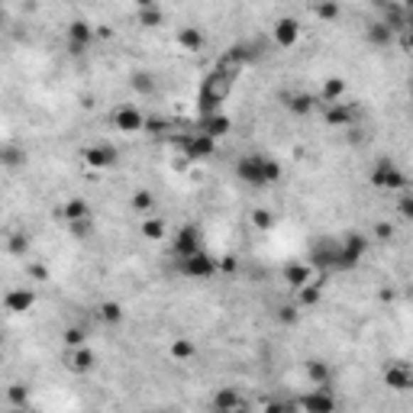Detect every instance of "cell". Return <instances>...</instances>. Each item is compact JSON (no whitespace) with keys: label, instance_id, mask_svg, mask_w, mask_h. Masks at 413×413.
<instances>
[{"label":"cell","instance_id":"cell-53","mask_svg":"<svg viewBox=\"0 0 413 413\" xmlns=\"http://www.w3.org/2000/svg\"><path fill=\"white\" fill-rule=\"evenodd\" d=\"M410 119H413V107H410Z\"/></svg>","mask_w":413,"mask_h":413},{"label":"cell","instance_id":"cell-46","mask_svg":"<svg viewBox=\"0 0 413 413\" xmlns=\"http://www.w3.org/2000/svg\"><path fill=\"white\" fill-rule=\"evenodd\" d=\"M20 161V152L14 146H4V165H16Z\"/></svg>","mask_w":413,"mask_h":413},{"label":"cell","instance_id":"cell-5","mask_svg":"<svg viewBox=\"0 0 413 413\" xmlns=\"http://www.w3.org/2000/svg\"><path fill=\"white\" fill-rule=\"evenodd\" d=\"M178 272H181L188 281H210L213 274L220 272V259L203 249V252H197V255H191V259L178 262Z\"/></svg>","mask_w":413,"mask_h":413},{"label":"cell","instance_id":"cell-4","mask_svg":"<svg viewBox=\"0 0 413 413\" xmlns=\"http://www.w3.org/2000/svg\"><path fill=\"white\" fill-rule=\"evenodd\" d=\"M307 262L320 274H326V272H343V239L320 236L313 245H310Z\"/></svg>","mask_w":413,"mask_h":413},{"label":"cell","instance_id":"cell-24","mask_svg":"<svg viewBox=\"0 0 413 413\" xmlns=\"http://www.w3.org/2000/svg\"><path fill=\"white\" fill-rule=\"evenodd\" d=\"M232 129V119L226 113H210V117H200V133H207L210 139H223Z\"/></svg>","mask_w":413,"mask_h":413},{"label":"cell","instance_id":"cell-31","mask_svg":"<svg viewBox=\"0 0 413 413\" xmlns=\"http://www.w3.org/2000/svg\"><path fill=\"white\" fill-rule=\"evenodd\" d=\"M168 355L175 358V362H191V358L197 355V345L191 343L188 336H181V339H175V343L168 345Z\"/></svg>","mask_w":413,"mask_h":413},{"label":"cell","instance_id":"cell-6","mask_svg":"<svg viewBox=\"0 0 413 413\" xmlns=\"http://www.w3.org/2000/svg\"><path fill=\"white\" fill-rule=\"evenodd\" d=\"M178 149H181V155L191 161H207L217 155V139H210L207 133L194 129V133H184L181 139H178Z\"/></svg>","mask_w":413,"mask_h":413},{"label":"cell","instance_id":"cell-12","mask_svg":"<svg viewBox=\"0 0 413 413\" xmlns=\"http://www.w3.org/2000/svg\"><path fill=\"white\" fill-rule=\"evenodd\" d=\"M62 368L68 371V375H91L94 368H97V352L91 349V345H81V349H65L62 352Z\"/></svg>","mask_w":413,"mask_h":413},{"label":"cell","instance_id":"cell-25","mask_svg":"<svg viewBox=\"0 0 413 413\" xmlns=\"http://www.w3.org/2000/svg\"><path fill=\"white\" fill-rule=\"evenodd\" d=\"M94 313H97V320L104 323V326H119V323L127 320V310H123L119 301H100L97 307H94Z\"/></svg>","mask_w":413,"mask_h":413},{"label":"cell","instance_id":"cell-26","mask_svg":"<svg viewBox=\"0 0 413 413\" xmlns=\"http://www.w3.org/2000/svg\"><path fill=\"white\" fill-rule=\"evenodd\" d=\"M175 43L181 45V52H200L203 43H207V36H203L197 26H181L175 33Z\"/></svg>","mask_w":413,"mask_h":413},{"label":"cell","instance_id":"cell-49","mask_svg":"<svg viewBox=\"0 0 413 413\" xmlns=\"http://www.w3.org/2000/svg\"><path fill=\"white\" fill-rule=\"evenodd\" d=\"M7 413H36V410H29V407H10Z\"/></svg>","mask_w":413,"mask_h":413},{"label":"cell","instance_id":"cell-3","mask_svg":"<svg viewBox=\"0 0 413 413\" xmlns=\"http://www.w3.org/2000/svg\"><path fill=\"white\" fill-rule=\"evenodd\" d=\"M368 181L375 191H387V194H394V191H400V194L410 191V175L400 168L391 155L375 159V165H371V171H368Z\"/></svg>","mask_w":413,"mask_h":413},{"label":"cell","instance_id":"cell-39","mask_svg":"<svg viewBox=\"0 0 413 413\" xmlns=\"http://www.w3.org/2000/svg\"><path fill=\"white\" fill-rule=\"evenodd\" d=\"M310 14L320 16V20H339L343 7H339V4H313V7H310Z\"/></svg>","mask_w":413,"mask_h":413},{"label":"cell","instance_id":"cell-16","mask_svg":"<svg viewBox=\"0 0 413 413\" xmlns=\"http://www.w3.org/2000/svg\"><path fill=\"white\" fill-rule=\"evenodd\" d=\"M68 52H75V55H85L87 45L94 43V26L87 20H71L68 23Z\"/></svg>","mask_w":413,"mask_h":413},{"label":"cell","instance_id":"cell-13","mask_svg":"<svg viewBox=\"0 0 413 413\" xmlns=\"http://www.w3.org/2000/svg\"><path fill=\"white\" fill-rule=\"evenodd\" d=\"M281 274H284V284L291 287V291H301V287H307V284H323V274H316V268L310 265L307 259L284 265Z\"/></svg>","mask_w":413,"mask_h":413},{"label":"cell","instance_id":"cell-14","mask_svg":"<svg viewBox=\"0 0 413 413\" xmlns=\"http://www.w3.org/2000/svg\"><path fill=\"white\" fill-rule=\"evenodd\" d=\"M365 252H368V236L365 232L349 230L343 236V272H352V268L362 265Z\"/></svg>","mask_w":413,"mask_h":413},{"label":"cell","instance_id":"cell-9","mask_svg":"<svg viewBox=\"0 0 413 413\" xmlns=\"http://www.w3.org/2000/svg\"><path fill=\"white\" fill-rule=\"evenodd\" d=\"M146 113L139 110L136 104H117L110 113V127L119 129V133H142L146 129Z\"/></svg>","mask_w":413,"mask_h":413},{"label":"cell","instance_id":"cell-27","mask_svg":"<svg viewBox=\"0 0 413 413\" xmlns=\"http://www.w3.org/2000/svg\"><path fill=\"white\" fill-rule=\"evenodd\" d=\"M316 97H320V104H323V107H329V104H343V97H345V81H343V77H326Z\"/></svg>","mask_w":413,"mask_h":413},{"label":"cell","instance_id":"cell-23","mask_svg":"<svg viewBox=\"0 0 413 413\" xmlns=\"http://www.w3.org/2000/svg\"><path fill=\"white\" fill-rule=\"evenodd\" d=\"M304 375H307L310 387H329V381H333V368H329L323 358H310V362L304 365Z\"/></svg>","mask_w":413,"mask_h":413},{"label":"cell","instance_id":"cell-21","mask_svg":"<svg viewBox=\"0 0 413 413\" xmlns=\"http://www.w3.org/2000/svg\"><path fill=\"white\" fill-rule=\"evenodd\" d=\"M316 104H320V97H313V94H307V91L284 94V107L294 113V117H310V113L316 110Z\"/></svg>","mask_w":413,"mask_h":413},{"label":"cell","instance_id":"cell-1","mask_svg":"<svg viewBox=\"0 0 413 413\" xmlns=\"http://www.w3.org/2000/svg\"><path fill=\"white\" fill-rule=\"evenodd\" d=\"M236 178L242 184H249V188H272V184L281 181V165L272 155L249 152L236 159Z\"/></svg>","mask_w":413,"mask_h":413},{"label":"cell","instance_id":"cell-32","mask_svg":"<svg viewBox=\"0 0 413 413\" xmlns=\"http://www.w3.org/2000/svg\"><path fill=\"white\" fill-rule=\"evenodd\" d=\"M136 14H139L142 26H159V23L165 20V10L155 7V4H139V7H136Z\"/></svg>","mask_w":413,"mask_h":413},{"label":"cell","instance_id":"cell-18","mask_svg":"<svg viewBox=\"0 0 413 413\" xmlns=\"http://www.w3.org/2000/svg\"><path fill=\"white\" fill-rule=\"evenodd\" d=\"M242 404H245L242 394H239V387H232V385L217 387V391H213V397H210V410L213 413H232V410H239Z\"/></svg>","mask_w":413,"mask_h":413},{"label":"cell","instance_id":"cell-29","mask_svg":"<svg viewBox=\"0 0 413 413\" xmlns=\"http://www.w3.org/2000/svg\"><path fill=\"white\" fill-rule=\"evenodd\" d=\"M365 36H368V43L371 45H378V49H387V45L394 43V29L387 26V23H381V20H375V23H368V26H365Z\"/></svg>","mask_w":413,"mask_h":413},{"label":"cell","instance_id":"cell-42","mask_svg":"<svg viewBox=\"0 0 413 413\" xmlns=\"http://www.w3.org/2000/svg\"><path fill=\"white\" fill-rule=\"evenodd\" d=\"M71 236L75 239H91L94 236V217L91 220H77V223H68Z\"/></svg>","mask_w":413,"mask_h":413},{"label":"cell","instance_id":"cell-45","mask_svg":"<svg viewBox=\"0 0 413 413\" xmlns=\"http://www.w3.org/2000/svg\"><path fill=\"white\" fill-rule=\"evenodd\" d=\"M236 259H232V255H223V259H220V272L223 274H236Z\"/></svg>","mask_w":413,"mask_h":413},{"label":"cell","instance_id":"cell-2","mask_svg":"<svg viewBox=\"0 0 413 413\" xmlns=\"http://www.w3.org/2000/svg\"><path fill=\"white\" fill-rule=\"evenodd\" d=\"M232 94V77L220 75L217 68L200 81V94H197V110L200 117H210V113H223L226 97Z\"/></svg>","mask_w":413,"mask_h":413},{"label":"cell","instance_id":"cell-11","mask_svg":"<svg viewBox=\"0 0 413 413\" xmlns=\"http://www.w3.org/2000/svg\"><path fill=\"white\" fill-rule=\"evenodd\" d=\"M381 381L397 394L413 391V365L404 362V358H394V362H387L385 368H381Z\"/></svg>","mask_w":413,"mask_h":413},{"label":"cell","instance_id":"cell-17","mask_svg":"<svg viewBox=\"0 0 413 413\" xmlns=\"http://www.w3.org/2000/svg\"><path fill=\"white\" fill-rule=\"evenodd\" d=\"M272 36H274V45H281V49H294V45L301 43V23H297L294 16H278Z\"/></svg>","mask_w":413,"mask_h":413},{"label":"cell","instance_id":"cell-51","mask_svg":"<svg viewBox=\"0 0 413 413\" xmlns=\"http://www.w3.org/2000/svg\"><path fill=\"white\" fill-rule=\"evenodd\" d=\"M407 94H410V104H413V77H410V85H407Z\"/></svg>","mask_w":413,"mask_h":413},{"label":"cell","instance_id":"cell-44","mask_svg":"<svg viewBox=\"0 0 413 413\" xmlns=\"http://www.w3.org/2000/svg\"><path fill=\"white\" fill-rule=\"evenodd\" d=\"M278 320H281V323H294V320H297V307H294V304L281 307V310H278Z\"/></svg>","mask_w":413,"mask_h":413},{"label":"cell","instance_id":"cell-34","mask_svg":"<svg viewBox=\"0 0 413 413\" xmlns=\"http://www.w3.org/2000/svg\"><path fill=\"white\" fill-rule=\"evenodd\" d=\"M62 343H65V349H81V345H87V329L85 326H68L62 333Z\"/></svg>","mask_w":413,"mask_h":413},{"label":"cell","instance_id":"cell-33","mask_svg":"<svg viewBox=\"0 0 413 413\" xmlns=\"http://www.w3.org/2000/svg\"><path fill=\"white\" fill-rule=\"evenodd\" d=\"M129 87H133L136 94H142V97H152V94H155V87H159V85H155V77H152V75L139 71V75H133V77H129Z\"/></svg>","mask_w":413,"mask_h":413},{"label":"cell","instance_id":"cell-22","mask_svg":"<svg viewBox=\"0 0 413 413\" xmlns=\"http://www.w3.org/2000/svg\"><path fill=\"white\" fill-rule=\"evenodd\" d=\"M155 207H159V197H155L152 191L139 188V191H133V194H129V210L139 213L142 220H146V217H155Z\"/></svg>","mask_w":413,"mask_h":413},{"label":"cell","instance_id":"cell-20","mask_svg":"<svg viewBox=\"0 0 413 413\" xmlns=\"http://www.w3.org/2000/svg\"><path fill=\"white\" fill-rule=\"evenodd\" d=\"M323 119H326L329 127H352L358 119V110L349 104H329L323 107Z\"/></svg>","mask_w":413,"mask_h":413},{"label":"cell","instance_id":"cell-35","mask_svg":"<svg viewBox=\"0 0 413 413\" xmlns=\"http://www.w3.org/2000/svg\"><path fill=\"white\" fill-rule=\"evenodd\" d=\"M297 400H284V397H272L262 404V413H297Z\"/></svg>","mask_w":413,"mask_h":413},{"label":"cell","instance_id":"cell-47","mask_svg":"<svg viewBox=\"0 0 413 413\" xmlns=\"http://www.w3.org/2000/svg\"><path fill=\"white\" fill-rule=\"evenodd\" d=\"M400 45H404L407 52H413V29H404V33H400Z\"/></svg>","mask_w":413,"mask_h":413},{"label":"cell","instance_id":"cell-28","mask_svg":"<svg viewBox=\"0 0 413 413\" xmlns=\"http://www.w3.org/2000/svg\"><path fill=\"white\" fill-rule=\"evenodd\" d=\"M91 203L85 200V197H71V200H65L62 207V220L65 223H77V220H91Z\"/></svg>","mask_w":413,"mask_h":413},{"label":"cell","instance_id":"cell-50","mask_svg":"<svg viewBox=\"0 0 413 413\" xmlns=\"http://www.w3.org/2000/svg\"><path fill=\"white\" fill-rule=\"evenodd\" d=\"M232 413H252V407H249V404H242V407H239V410H232Z\"/></svg>","mask_w":413,"mask_h":413},{"label":"cell","instance_id":"cell-15","mask_svg":"<svg viewBox=\"0 0 413 413\" xmlns=\"http://www.w3.org/2000/svg\"><path fill=\"white\" fill-rule=\"evenodd\" d=\"M245 65H249V49H245V45H230V49L217 58V71L226 77H232V81L242 75Z\"/></svg>","mask_w":413,"mask_h":413},{"label":"cell","instance_id":"cell-38","mask_svg":"<svg viewBox=\"0 0 413 413\" xmlns=\"http://www.w3.org/2000/svg\"><path fill=\"white\" fill-rule=\"evenodd\" d=\"M7 252L10 255H26L29 252V236H26V232H14V236L7 239Z\"/></svg>","mask_w":413,"mask_h":413},{"label":"cell","instance_id":"cell-40","mask_svg":"<svg viewBox=\"0 0 413 413\" xmlns=\"http://www.w3.org/2000/svg\"><path fill=\"white\" fill-rule=\"evenodd\" d=\"M7 400H10V407H29V387L26 385H10Z\"/></svg>","mask_w":413,"mask_h":413},{"label":"cell","instance_id":"cell-8","mask_svg":"<svg viewBox=\"0 0 413 413\" xmlns=\"http://www.w3.org/2000/svg\"><path fill=\"white\" fill-rule=\"evenodd\" d=\"M171 252H175V259H191V255L203 252V236L200 230H197L194 223H184L175 230V239H171Z\"/></svg>","mask_w":413,"mask_h":413},{"label":"cell","instance_id":"cell-7","mask_svg":"<svg viewBox=\"0 0 413 413\" xmlns=\"http://www.w3.org/2000/svg\"><path fill=\"white\" fill-rule=\"evenodd\" d=\"M81 161H85L91 171H107L119 161V149L113 146V142L97 139V142H91V146L81 149Z\"/></svg>","mask_w":413,"mask_h":413},{"label":"cell","instance_id":"cell-48","mask_svg":"<svg viewBox=\"0 0 413 413\" xmlns=\"http://www.w3.org/2000/svg\"><path fill=\"white\" fill-rule=\"evenodd\" d=\"M29 274H33V278H39V281H43V278H45V268L33 265V268H29Z\"/></svg>","mask_w":413,"mask_h":413},{"label":"cell","instance_id":"cell-43","mask_svg":"<svg viewBox=\"0 0 413 413\" xmlns=\"http://www.w3.org/2000/svg\"><path fill=\"white\" fill-rule=\"evenodd\" d=\"M391 236H394V226L385 223V220H378V223H375V239H381V242H385V239H391Z\"/></svg>","mask_w":413,"mask_h":413},{"label":"cell","instance_id":"cell-30","mask_svg":"<svg viewBox=\"0 0 413 413\" xmlns=\"http://www.w3.org/2000/svg\"><path fill=\"white\" fill-rule=\"evenodd\" d=\"M139 232L149 239V242H159V239L168 236V223H165L161 217H146V220L139 223Z\"/></svg>","mask_w":413,"mask_h":413},{"label":"cell","instance_id":"cell-10","mask_svg":"<svg viewBox=\"0 0 413 413\" xmlns=\"http://www.w3.org/2000/svg\"><path fill=\"white\" fill-rule=\"evenodd\" d=\"M301 413H339V400L329 387H310L307 394L297 397Z\"/></svg>","mask_w":413,"mask_h":413},{"label":"cell","instance_id":"cell-41","mask_svg":"<svg viewBox=\"0 0 413 413\" xmlns=\"http://www.w3.org/2000/svg\"><path fill=\"white\" fill-rule=\"evenodd\" d=\"M252 226L259 232H268L274 226V217H272V210H265V207H259V210H252Z\"/></svg>","mask_w":413,"mask_h":413},{"label":"cell","instance_id":"cell-36","mask_svg":"<svg viewBox=\"0 0 413 413\" xmlns=\"http://www.w3.org/2000/svg\"><path fill=\"white\" fill-rule=\"evenodd\" d=\"M320 297H323V284H307L297 291V304L301 307H313V304H320Z\"/></svg>","mask_w":413,"mask_h":413},{"label":"cell","instance_id":"cell-52","mask_svg":"<svg viewBox=\"0 0 413 413\" xmlns=\"http://www.w3.org/2000/svg\"><path fill=\"white\" fill-rule=\"evenodd\" d=\"M155 413H171V410H155Z\"/></svg>","mask_w":413,"mask_h":413},{"label":"cell","instance_id":"cell-19","mask_svg":"<svg viewBox=\"0 0 413 413\" xmlns=\"http://www.w3.org/2000/svg\"><path fill=\"white\" fill-rule=\"evenodd\" d=\"M33 304H36L33 287H10L4 294V310H10V313H26V310H33Z\"/></svg>","mask_w":413,"mask_h":413},{"label":"cell","instance_id":"cell-37","mask_svg":"<svg viewBox=\"0 0 413 413\" xmlns=\"http://www.w3.org/2000/svg\"><path fill=\"white\" fill-rule=\"evenodd\" d=\"M397 217L400 220H407V223H413V191H404V194L397 197Z\"/></svg>","mask_w":413,"mask_h":413}]
</instances>
